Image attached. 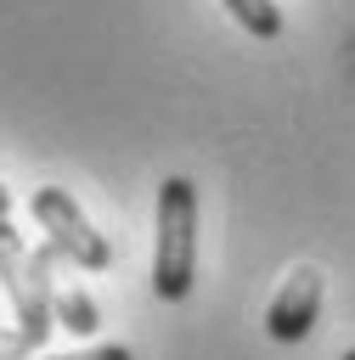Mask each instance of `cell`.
<instances>
[{"label":"cell","mask_w":355,"mask_h":360,"mask_svg":"<svg viewBox=\"0 0 355 360\" xmlns=\"http://www.w3.org/2000/svg\"><path fill=\"white\" fill-rule=\"evenodd\" d=\"M197 281V186L169 174L158 186V248H152V292L180 304Z\"/></svg>","instance_id":"cell-1"},{"label":"cell","mask_w":355,"mask_h":360,"mask_svg":"<svg viewBox=\"0 0 355 360\" xmlns=\"http://www.w3.org/2000/svg\"><path fill=\"white\" fill-rule=\"evenodd\" d=\"M23 354H34V349L23 343V332H17V326H0V360H23Z\"/></svg>","instance_id":"cell-8"},{"label":"cell","mask_w":355,"mask_h":360,"mask_svg":"<svg viewBox=\"0 0 355 360\" xmlns=\"http://www.w3.org/2000/svg\"><path fill=\"white\" fill-rule=\"evenodd\" d=\"M6 214H11V191L0 186V219H6Z\"/></svg>","instance_id":"cell-9"},{"label":"cell","mask_w":355,"mask_h":360,"mask_svg":"<svg viewBox=\"0 0 355 360\" xmlns=\"http://www.w3.org/2000/svg\"><path fill=\"white\" fill-rule=\"evenodd\" d=\"M316 309H321V270H316V264H299V270L276 287V298H270V309H265V332H270L276 343H299V338H310Z\"/></svg>","instance_id":"cell-4"},{"label":"cell","mask_w":355,"mask_h":360,"mask_svg":"<svg viewBox=\"0 0 355 360\" xmlns=\"http://www.w3.org/2000/svg\"><path fill=\"white\" fill-rule=\"evenodd\" d=\"M39 360H135L124 343H96V349H73V354H39Z\"/></svg>","instance_id":"cell-7"},{"label":"cell","mask_w":355,"mask_h":360,"mask_svg":"<svg viewBox=\"0 0 355 360\" xmlns=\"http://www.w3.org/2000/svg\"><path fill=\"white\" fill-rule=\"evenodd\" d=\"M51 248H23V231H11L0 219V281H6V298H11V315H17V332L28 349H39L51 338V264H45Z\"/></svg>","instance_id":"cell-2"},{"label":"cell","mask_w":355,"mask_h":360,"mask_svg":"<svg viewBox=\"0 0 355 360\" xmlns=\"http://www.w3.org/2000/svg\"><path fill=\"white\" fill-rule=\"evenodd\" d=\"M56 248L45 253V264H51V321L56 326H68V332H79V338H90L96 326H101V309H96V298L73 281V276H56Z\"/></svg>","instance_id":"cell-5"},{"label":"cell","mask_w":355,"mask_h":360,"mask_svg":"<svg viewBox=\"0 0 355 360\" xmlns=\"http://www.w3.org/2000/svg\"><path fill=\"white\" fill-rule=\"evenodd\" d=\"M338 360H355V349H344V354H338Z\"/></svg>","instance_id":"cell-10"},{"label":"cell","mask_w":355,"mask_h":360,"mask_svg":"<svg viewBox=\"0 0 355 360\" xmlns=\"http://www.w3.org/2000/svg\"><path fill=\"white\" fill-rule=\"evenodd\" d=\"M28 208H34L39 231L51 236V248H56L68 264H79V270H107V264H113V242L85 219V208H79L62 186H39V191L28 197Z\"/></svg>","instance_id":"cell-3"},{"label":"cell","mask_w":355,"mask_h":360,"mask_svg":"<svg viewBox=\"0 0 355 360\" xmlns=\"http://www.w3.org/2000/svg\"><path fill=\"white\" fill-rule=\"evenodd\" d=\"M225 11H231L254 39H276V34H282V11H276L270 0H225Z\"/></svg>","instance_id":"cell-6"}]
</instances>
